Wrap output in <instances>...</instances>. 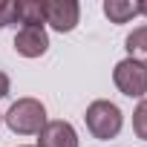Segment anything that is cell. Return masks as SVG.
<instances>
[{
	"instance_id": "6da1fadb",
	"label": "cell",
	"mask_w": 147,
	"mask_h": 147,
	"mask_svg": "<svg viewBox=\"0 0 147 147\" xmlns=\"http://www.w3.org/2000/svg\"><path fill=\"white\" fill-rule=\"evenodd\" d=\"M3 118H6L9 130L18 136H38L46 127V110L38 98H18Z\"/></svg>"
},
{
	"instance_id": "7a4b0ae2",
	"label": "cell",
	"mask_w": 147,
	"mask_h": 147,
	"mask_svg": "<svg viewBox=\"0 0 147 147\" xmlns=\"http://www.w3.org/2000/svg\"><path fill=\"white\" fill-rule=\"evenodd\" d=\"M84 121H87V130H90L95 138L107 141V138H115V136L121 133L124 115H121V110H118L113 101H104V98H101V101H92V104L87 107Z\"/></svg>"
},
{
	"instance_id": "3957f363",
	"label": "cell",
	"mask_w": 147,
	"mask_h": 147,
	"mask_svg": "<svg viewBox=\"0 0 147 147\" xmlns=\"http://www.w3.org/2000/svg\"><path fill=\"white\" fill-rule=\"evenodd\" d=\"M113 81L127 98H144V92H147V63H138L133 58L118 61L115 72H113Z\"/></svg>"
},
{
	"instance_id": "277c9868",
	"label": "cell",
	"mask_w": 147,
	"mask_h": 147,
	"mask_svg": "<svg viewBox=\"0 0 147 147\" xmlns=\"http://www.w3.org/2000/svg\"><path fill=\"white\" fill-rule=\"evenodd\" d=\"M40 12L43 23H49L55 32H72L81 18V6L75 0H40Z\"/></svg>"
},
{
	"instance_id": "5b68a950",
	"label": "cell",
	"mask_w": 147,
	"mask_h": 147,
	"mask_svg": "<svg viewBox=\"0 0 147 147\" xmlns=\"http://www.w3.org/2000/svg\"><path fill=\"white\" fill-rule=\"evenodd\" d=\"M49 49V35L43 26H20L15 35V52L23 58H40Z\"/></svg>"
},
{
	"instance_id": "8992f818",
	"label": "cell",
	"mask_w": 147,
	"mask_h": 147,
	"mask_svg": "<svg viewBox=\"0 0 147 147\" xmlns=\"http://www.w3.org/2000/svg\"><path fill=\"white\" fill-rule=\"evenodd\" d=\"M38 147H78V133L69 121H46L38 133Z\"/></svg>"
},
{
	"instance_id": "52a82bcc",
	"label": "cell",
	"mask_w": 147,
	"mask_h": 147,
	"mask_svg": "<svg viewBox=\"0 0 147 147\" xmlns=\"http://www.w3.org/2000/svg\"><path fill=\"white\" fill-rule=\"evenodd\" d=\"M104 15L110 18V23H127L138 15V3H130V0H104Z\"/></svg>"
},
{
	"instance_id": "ba28073f",
	"label": "cell",
	"mask_w": 147,
	"mask_h": 147,
	"mask_svg": "<svg viewBox=\"0 0 147 147\" xmlns=\"http://www.w3.org/2000/svg\"><path fill=\"white\" fill-rule=\"evenodd\" d=\"M124 46H127V52H130L133 61L147 63V26H136V29L127 35Z\"/></svg>"
},
{
	"instance_id": "9c48e42d",
	"label": "cell",
	"mask_w": 147,
	"mask_h": 147,
	"mask_svg": "<svg viewBox=\"0 0 147 147\" xmlns=\"http://www.w3.org/2000/svg\"><path fill=\"white\" fill-rule=\"evenodd\" d=\"M18 20L23 26H43V12H40V0H18Z\"/></svg>"
},
{
	"instance_id": "30bf717a",
	"label": "cell",
	"mask_w": 147,
	"mask_h": 147,
	"mask_svg": "<svg viewBox=\"0 0 147 147\" xmlns=\"http://www.w3.org/2000/svg\"><path fill=\"white\" fill-rule=\"evenodd\" d=\"M133 130L141 141H147V98H141L136 113H133Z\"/></svg>"
},
{
	"instance_id": "8fae6325",
	"label": "cell",
	"mask_w": 147,
	"mask_h": 147,
	"mask_svg": "<svg viewBox=\"0 0 147 147\" xmlns=\"http://www.w3.org/2000/svg\"><path fill=\"white\" fill-rule=\"evenodd\" d=\"M18 20V6L15 0H0V29Z\"/></svg>"
},
{
	"instance_id": "7c38bea8",
	"label": "cell",
	"mask_w": 147,
	"mask_h": 147,
	"mask_svg": "<svg viewBox=\"0 0 147 147\" xmlns=\"http://www.w3.org/2000/svg\"><path fill=\"white\" fill-rule=\"evenodd\" d=\"M6 95H9V75L0 72V98H6Z\"/></svg>"
},
{
	"instance_id": "4fadbf2b",
	"label": "cell",
	"mask_w": 147,
	"mask_h": 147,
	"mask_svg": "<svg viewBox=\"0 0 147 147\" xmlns=\"http://www.w3.org/2000/svg\"><path fill=\"white\" fill-rule=\"evenodd\" d=\"M138 15H147V0H141V3H138Z\"/></svg>"
}]
</instances>
